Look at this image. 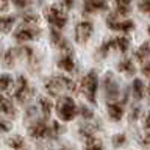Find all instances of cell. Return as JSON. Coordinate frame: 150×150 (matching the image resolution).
Wrapping results in <instances>:
<instances>
[{"instance_id":"obj_34","label":"cell","mask_w":150,"mask_h":150,"mask_svg":"<svg viewBox=\"0 0 150 150\" xmlns=\"http://www.w3.org/2000/svg\"><path fill=\"white\" fill-rule=\"evenodd\" d=\"M112 144H114L116 147H119V145L125 144V136H124V134H116V136H112Z\"/></svg>"},{"instance_id":"obj_10","label":"cell","mask_w":150,"mask_h":150,"mask_svg":"<svg viewBox=\"0 0 150 150\" xmlns=\"http://www.w3.org/2000/svg\"><path fill=\"white\" fill-rule=\"evenodd\" d=\"M110 6L108 0H83V8H84V13L88 14H92V13H97V11H105Z\"/></svg>"},{"instance_id":"obj_25","label":"cell","mask_w":150,"mask_h":150,"mask_svg":"<svg viewBox=\"0 0 150 150\" xmlns=\"http://www.w3.org/2000/svg\"><path fill=\"white\" fill-rule=\"evenodd\" d=\"M38 103H39V106H41L42 114H44L45 117H49V116L52 114V108H53V105H52V102H50L47 97H39V100H38Z\"/></svg>"},{"instance_id":"obj_36","label":"cell","mask_w":150,"mask_h":150,"mask_svg":"<svg viewBox=\"0 0 150 150\" xmlns=\"http://www.w3.org/2000/svg\"><path fill=\"white\" fill-rule=\"evenodd\" d=\"M139 112H141V108L134 106V108H133V111H131V114H130V119H131V120H134L136 117H139Z\"/></svg>"},{"instance_id":"obj_6","label":"cell","mask_w":150,"mask_h":150,"mask_svg":"<svg viewBox=\"0 0 150 150\" xmlns=\"http://www.w3.org/2000/svg\"><path fill=\"white\" fill-rule=\"evenodd\" d=\"M106 25L110 30H116V31H124L128 33L134 28V22L133 21H120L119 14H110L106 17Z\"/></svg>"},{"instance_id":"obj_39","label":"cell","mask_w":150,"mask_h":150,"mask_svg":"<svg viewBox=\"0 0 150 150\" xmlns=\"http://www.w3.org/2000/svg\"><path fill=\"white\" fill-rule=\"evenodd\" d=\"M3 100H5V97L2 96V94H0V105H2V102H3Z\"/></svg>"},{"instance_id":"obj_23","label":"cell","mask_w":150,"mask_h":150,"mask_svg":"<svg viewBox=\"0 0 150 150\" xmlns=\"http://www.w3.org/2000/svg\"><path fill=\"white\" fill-rule=\"evenodd\" d=\"M116 2V8H117V14L119 16H125V14L130 13V5L131 0H114Z\"/></svg>"},{"instance_id":"obj_20","label":"cell","mask_w":150,"mask_h":150,"mask_svg":"<svg viewBox=\"0 0 150 150\" xmlns=\"http://www.w3.org/2000/svg\"><path fill=\"white\" fill-rule=\"evenodd\" d=\"M112 45H114V49H117L119 52H122V53H125L130 47V39L125 36H119V38H116V39H112Z\"/></svg>"},{"instance_id":"obj_37","label":"cell","mask_w":150,"mask_h":150,"mask_svg":"<svg viewBox=\"0 0 150 150\" xmlns=\"http://www.w3.org/2000/svg\"><path fill=\"white\" fill-rule=\"evenodd\" d=\"M9 5V0H0V11H6Z\"/></svg>"},{"instance_id":"obj_29","label":"cell","mask_w":150,"mask_h":150,"mask_svg":"<svg viewBox=\"0 0 150 150\" xmlns=\"http://www.w3.org/2000/svg\"><path fill=\"white\" fill-rule=\"evenodd\" d=\"M14 49H9L6 50V53H5L3 56V61H5V66H8V67H11V66L14 64Z\"/></svg>"},{"instance_id":"obj_40","label":"cell","mask_w":150,"mask_h":150,"mask_svg":"<svg viewBox=\"0 0 150 150\" xmlns=\"http://www.w3.org/2000/svg\"><path fill=\"white\" fill-rule=\"evenodd\" d=\"M149 102H150V89H149Z\"/></svg>"},{"instance_id":"obj_27","label":"cell","mask_w":150,"mask_h":150,"mask_svg":"<svg viewBox=\"0 0 150 150\" xmlns=\"http://www.w3.org/2000/svg\"><path fill=\"white\" fill-rule=\"evenodd\" d=\"M144 83L141 81V80H138L136 78L134 81H133V96H134V98H142L144 97Z\"/></svg>"},{"instance_id":"obj_26","label":"cell","mask_w":150,"mask_h":150,"mask_svg":"<svg viewBox=\"0 0 150 150\" xmlns=\"http://www.w3.org/2000/svg\"><path fill=\"white\" fill-rule=\"evenodd\" d=\"M59 77V81L63 84L64 91H69V92H77V83L74 81V80H70L67 77H63V75H58Z\"/></svg>"},{"instance_id":"obj_8","label":"cell","mask_w":150,"mask_h":150,"mask_svg":"<svg viewBox=\"0 0 150 150\" xmlns=\"http://www.w3.org/2000/svg\"><path fill=\"white\" fill-rule=\"evenodd\" d=\"M94 33V25L89 21H81L75 27V39L80 44H84Z\"/></svg>"},{"instance_id":"obj_22","label":"cell","mask_w":150,"mask_h":150,"mask_svg":"<svg viewBox=\"0 0 150 150\" xmlns=\"http://www.w3.org/2000/svg\"><path fill=\"white\" fill-rule=\"evenodd\" d=\"M84 142H86V150H103V145L102 142L98 141L94 134L84 138Z\"/></svg>"},{"instance_id":"obj_21","label":"cell","mask_w":150,"mask_h":150,"mask_svg":"<svg viewBox=\"0 0 150 150\" xmlns=\"http://www.w3.org/2000/svg\"><path fill=\"white\" fill-rule=\"evenodd\" d=\"M0 111L3 112V114H6L9 117H16V106L13 105L11 100H8V98H5L2 102V105H0Z\"/></svg>"},{"instance_id":"obj_24","label":"cell","mask_w":150,"mask_h":150,"mask_svg":"<svg viewBox=\"0 0 150 150\" xmlns=\"http://www.w3.org/2000/svg\"><path fill=\"white\" fill-rule=\"evenodd\" d=\"M119 70H120L122 74H125V75H133L136 72L134 64L131 63L130 59H122L120 63H119Z\"/></svg>"},{"instance_id":"obj_12","label":"cell","mask_w":150,"mask_h":150,"mask_svg":"<svg viewBox=\"0 0 150 150\" xmlns=\"http://www.w3.org/2000/svg\"><path fill=\"white\" fill-rule=\"evenodd\" d=\"M44 88H45V91L50 94V96H59L61 92L64 91V88H63V84H61L59 81V77H52V78H47L45 81H44Z\"/></svg>"},{"instance_id":"obj_7","label":"cell","mask_w":150,"mask_h":150,"mask_svg":"<svg viewBox=\"0 0 150 150\" xmlns=\"http://www.w3.org/2000/svg\"><path fill=\"white\" fill-rule=\"evenodd\" d=\"M28 133H30L31 138L35 139H45V138H53V131H52V125L45 124L42 120L35 122L33 125H30L28 128Z\"/></svg>"},{"instance_id":"obj_33","label":"cell","mask_w":150,"mask_h":150,"mask_svg":"<svg viewBox=\"0 0 150 150\" xmlns=\"http://www.w3.org/2000/svg\"><path fill=\"white\" fill-rule=\"evenodd\" d=\"M11 128H13L11 122H8V120H0V134H2V133H8Z\"/></svg>"},{"instance_id":"obj_30","label":"cell","mask_w":150,"mask_h":150,"mask_svg":"<svg viewBox=\"0 0 150 150\" xmlns=\"http://www.w3.org/2000/svg\"><path fill=\"white\" fill-rule=\"evenodd\" d=\"M138 8L142 11L144 14H147V16H150V0H139L138 3Z\"/></svg>"},{"instance_id":"obj_32","label":"cell","mask_w":150,"mask_h":150,"mask_svg":"<svg viewBox=\"0 0 150 150\" xmlns=\"http://www.w3.org/2000/svg\"><path fill=\"white\" fill-rule=\"evenodd\" d=\"M59 6L66 9V11H69V9H72L74 8V5H75V0H59Z\"/></svg>"},{"instance_id":"obj_13","label":"cell","mask_w":150,"mask_h":150,"mask_svg":"<svg viewBox=\"0 0 150 150\" xmlns=\"http://www.w3.org/2000/svg\"><path fill=\"white\" fill-rule=\"evenodd\" d=\"M108 114H110V117L112 120H120L122 116H124V108H122L120 103L112 100L108 103Z\"/></svg>"},{"instance_id":"obj_38","label":"cell","mask_w":150,"mask_h":150,"mask_svg":"<svg viewBox=\"0 0 150 150\" xmlns=\"http://www.w3.org/2000/svg\"><path fill=\"white\" fill-rule=\"evenodd\" d=\"M142 74L145 75V77L150 78V63H147V64H145L144 67H142Z\"/></svg>"},{"instance_id":"obj_1","label":"cell","mask_w":150,"mask_h":150,"mask_svg":"<svg viewBox=\"0 0 150 150\" xmlns=\"http://www.w3.org/2000/svg\"><path fill=\"white\" fill-rule=\"evenodd\" d=\"M44 16L47 19V22L50 23L53 28H58V30H63L67 23V13L66 9H63L59 5H52V6L44 9Z\"/></svg>"},{"instance_id":"obj_3","label":"cell","mask_w":150,"mask_h":150,"mask_svg":"<svg viewBox=\"0 0 150 150\" xmlns=\"http://www.w3.org/2000/svg\"><path fill=\"white\" fill-rule=\"evenodd\" d=\"M81 92L84 94V97L88 98L91 103H96V96H97V89H98V78L96 70H91L86 77L81 80Z\"/></svg>"},{"instance_id":"obj_5","label":"cell","mask_w":150,"mask_h":150,"mask_svg":"<svg viewBox=\"0 0 150 150\" xmlns=\"http://www.w3.org/2000/svg\"><path fill=\"white\" fill-rule=\"evenodd\" d=\"M41 35V30L38 27H31V25H25L22 23L21 27H17L14 30V39L17 42H27V41H33Z\"/></svg>"},{"instance_id":"obj_2","label":"cell","mask_w":150,"mask_h":150,"mask_svg":"<svg viewBox=\"0 0 150 150\" xmlns=\"http://www.w3.org/2000/svg\"><path fill=\"white\" fill-rule=\"evenodd\" d=\"M77 112H78V108L70 97H61L58 103H56V114H58L61 120H66V122L75 119Z\"/></svg>"},{"instance_id":"obj_11","label":"cell","mask_w":150,"mask_h":150,"mask_svg":"<svg viewBox=\"0 0 150 150\" xmlns=\"http://www.w3.org/2000/svg\"><path fill=\"white\" fill-rule=\"evenodd\" d=\"M50 39L52 42L58 47L59 50H63L64 53H70V45H69V42L64 39V36L59 33L58 28H52V31H50Z\"/></svg>"},{"instance_id":"obj_41","label":"cell","mask_w":150,"mask_h":150,"mask_svg":"<svg viewBox=\"0 0 150 150\" xmlns=\"http://www.w3.org/2000/svg\"><path fill=\"white\" fill-rule=\"evenodd\" d=\"M147 31H149V35H150V25H149V28H147Z\"/></svg>"},{"instance_id":"obj_19","label":"cell","mask_w":150,"mask_h":150,"mask_svg":"<svg viewBox=\"0 0 150 150\" xmlns=\"http://www.w3.org/2000/svg\"><path fill=\"white\" fill-rule=\"evenodd\" d=\"M134 56H136V59H138L139 63H144V61L150 56V42H144V44L136 50Z\"/></svg>"},{"instance_id":"obj_31","label":"cell","mask_w":150,"mask_h":150,"mask_svg":"<svg viewBox=\"0 0 150 150\" xmlns=\"http://www.w3.org/2000/svg\"><path fill=\"white\" fill-rule=\"evenodd\" d=\"M11 2H13L14 6L19 8V9H25L31 5V0H11Z\"/></svg>"},{"instance_id":"obj_35","label":"cell","mask_w":150,"mask_h":150,"mask_svg":"<svg viewBox=\"0 0 150 150\" xmlns=\"http://www.w3.org/2000/svg\"><path fill=\"white\" fill-rule=\"evenodd\" d=\"M81 114H83L84 119H91V117H92V111L88 110L86 106H83V108H81Z\"/></svg>"},{"instance_id":"obj_14","label":"cell","mask_w":150,"mask_h":150,"mask_svg":"<svg viewBox=\"0 0 150 150\" xmlns=\"http://www.w3.org/2000/svg\"><path fill=\"white\" fill-rule=\"evenodd\" d=\"M58 67L63 69V70H66V72H72L74 67H75L72 53H66V55L61 56V58L58 59Z\"/></svg>"},{"instance_id":"obj_9","label":"cell","mask_w":150,"mask_h":150,"mask_svg":"<svg viewBox=\"0 0 150 150\" xmlns=\"http://www.w3.org/2000/svg\"><path fill=\"white\" fill-rule=\"evenodd\" d=\"M103 86H105V96L108 100L110 102L117 100V97H119V84L110 74H106L105 80H103Z\"/></svg>"},{"instance_id":"obj_18","label":"cell","mask_w":150,"mask_h":150,"mask_svg":"<svg viewBox=\"0 0 150 150\" xmlns=\"http://www.w3.org/2000/svg\"><path fill=\"white\" fill-rule=\"evenodd\" d=\"M14 86V80L9 74H2L0 75V91L2 92H9L11 88Z\"/></svg>"},{"instance_id":"obj_28","label":"cell","mask_w":150,"mask_h":150,"mask_svg":"<svg viewBox=\"0 0 150 150\" xmlns=\"http://www.w3.org/2000/svg\"><path fill=\"white\" fill-rule=\"evenodd\" d=\"M144 130H145V139H141V142L150 144V112L144 117Z\"/></svg>"},{"instance_id":"obj_17","label":"cell","mask_w":150,"mask_h":150,"mask_svg":"<svg viewBox=\"0 0 150 150\" xmlns=\"http://www.w3.org/2000/svg\"><path fill=\"white\" fill-rule=\"evenodd\" d=\"M14 22H16L14 16H0V31L9 33L14 27Z\"/></svg>"},{"instance_id":"obj_16","label":"cell","mask_w":150,"mask_h":150,"mask_svg":"<svg viewBox=\"0 0 150 150\" xmlns=\"http://www.w3.org/2000/svg\"><path fill=\"white\" fill-rule=\"evenodd\" d=\"M21 21L25 25H31V27H38L39 25V16L33 11H25L21 14Z\"/></svg>"},{"instance_id":"obj_4","label":"cell","mask_w":150,"mask_h":150,"mask_svg":"<svg viewBox=\"0 0 150 150\" xmlns=\"http://www.w3.org/2000/svg\"><path fill=\"white\" fill-rule=\"evenodd\" d=\"M13 96L19 103L28 102V98L33 96V89L30 86V83H28V80L23 77V75H21V77L17 78L16 88H14V91H13Z\"/></svg>"},{"instance_id":"obj_15","label":"cell","mask_w":150,"mask_h":150,"mask_svg":"<svg viewBox=\"0 0 150 150\" xmlns=\"http://www.w3.org/2000/svg\"><path fill=\"white\" fill-rule=\"evenodd\" d=\"M6 144L11 147L13 150H27V144H25V139L19 134H14V136H9L6 139Z\"/></svg>"}]
</instances>
